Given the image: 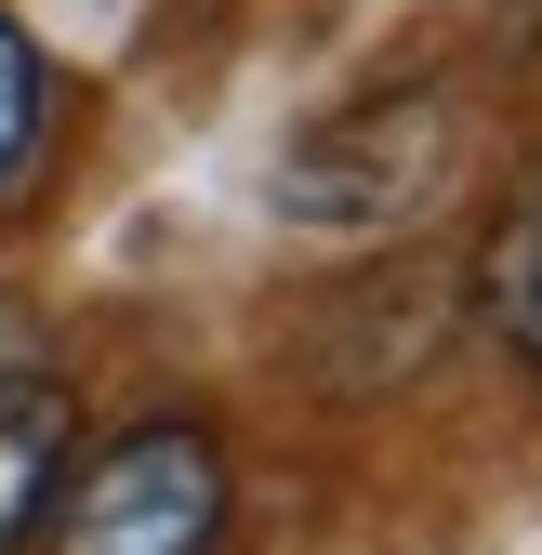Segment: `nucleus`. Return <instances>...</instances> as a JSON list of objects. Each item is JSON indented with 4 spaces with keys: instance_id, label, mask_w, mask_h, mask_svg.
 I'll list each match as a JSON object with an SVG mask.
<instances>
[{
    "instance_id": "f257e3e1",
    "label": "nucleus",
    "mask_w": 542,
    "mask_h": 555,
    "mask_svg": "<svg viewBox=\"0 0 542 555\" xmlns=\"http://www.w3.org/2000/svg\"><path fill=\"white\" fill-rule=\"evenodd\" d=\"M225 542V450L198 424H132L53 503V555H212Z\"/></svg>"
},
{
    "instance_id": "f03ea898",
    "label": "nucleus",
    "mask_w": 542,
    "mask_h": 555,
    "mask_svg": "<svg viewBox=\"0 0 542 555\" xmlns=\"http://www.w3.org/2000/svg\"><path fill=\"white\" fill-rule=\"evenodd\" d=\"M450 146H463L450 93H371L358 119H331V132L292 146L279 212L292 225H397V212H424V198L450 185Z\"/></svg>"
},
{
    "instance_id": "7ed1b4c3",
    "label": "nucleus",
    "mask_w": 542,
    "mask_h": 555,
    "mask_svg": "<svg viewBox=\"0 0 542 555\" xmlns=\"http://www.w3.org/2000/svg\"><path fill=\"white\" fill-rule=\"evenodd\" d=\"M66 437H80L66 384L53 371H0V555L40 542V503L66 490Z\"/></svg>"
},
{
    "instance_id": "20e7f679",
    "label": "nucleus",
    "mask_w": 542,
    "mask_h": 555,
    "mask_svg": "<svg viewBox=\"0 0 542 555\" xmlns=\"http://www.w3.org/2000/svg\"><path fill=\"white\" fill-rule=\"evenodd\" d=\"M40 146H53V66H40V40L14 14H0V198H27Z\"/></svg>"
},
{
    "instance_id": "39448f33",
    "label": "nucleus",
    "mask_w": 542,
    "mask_h": 555,
    "mask_svg": "<svg viewBox=\"0 0 542 555\" xmlns=\"http://www.w3.org/2000/svg\"><path fill=\"white\" fill-rule=\"evenodd\" d=\"M490 318H503V344L542 371V185L516 198V225L490 238Z\"/></svg>"
}]
</instances>
